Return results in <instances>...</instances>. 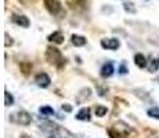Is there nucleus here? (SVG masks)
Segmentation results:
<instances>
[{"instance_id":"nucleus-16","label":"nucleus","mask_w":159,"mask_h":138,"mask_svg":"<svg viewBox=\"0 0 159 138\" xmlns=\"http://www.w3.org/2000/svg\"><path fill=\"white\" fill-rule=\"evenodd\" d=\"M130 6H131V4H130V3H126V4H125V8H126V10H127V11H134V8H131V7H130Z\"/></svg>"},{"instance_id":"nucleus-13","label":"nucleus","mask_w":159,"mask_h":138,"mask_svg":"<svg viewBox=\"0 0 159 138\" xmlns=\"http://www.w3.org/2000/svg\"><path fill=\"white\" fill-rule=\"evenodd\" d=\"M148 116H151V118H155V119H158L159 120V108H151V109H148Z\"/></svg>"},{"instance_id":"nucleus-3","label":"nucleus","mask_w":159,"mask_h":138,"mask_svg":"<svg viewBox=\"0 0 159 138\" xmlns=\"http://www.w3.org/2000/svg\"><path fill=\"white\" fill-rule=\"evenodd\" d=\"M36 84L39 86V87H48L50 86V83H51V80H50V78H48L46 73H39L38 76H36Z\"/></svg>"},{"instance_id":"nucleus-8","label":"nucleus","mask_w":159,"mask_h":138,"mask_svg":"<svg viewBox=\"0 0 159 138\" xmlns=\"http://www.w3.org/2000/svg\"><path fill=\"white\" fill-rule=\"evenodd\" d=\"M48 40L57 43V44H61V43H64V36L61 32H54L53 35L48 36Z\"/></svg>"},{"instance_id":"nucleus-7","label":"nucleus","mask_w":159,"mask_h":138,"mask_svg":"<svg viewBox=\"0 0 159 138\" xmlns=\"http://www.w3.org/2000/svg\"><path fill=\"white\" fill-rule=\"evenodd\" d=\"M134 62H136V65L139 66V68H145L147 66V58L143 54H136V57H134Z\"/></svg>"},{"instance_id":"nucleus-5","label":"nucleus","mask_w":159,"mask_h":138,"mask_svg":"<svg viewBox=\"0 0 159 138\" xmlns=\"http://www.w3.org/2000/svg\"><path fill=\"white\" fill-rule=\"evenodd\" d=\"M13 22L17 24V25L22 26V28H28L29 26V20L24 15H14L13 17Z\"/></svg>"},{"instance_id":"nucleus-9","label":"nucleus","mask_w":159,"mask_h":138,"mask_svg":"<svg viewBox=\"0 0 159 138\" xmlns=\"http://www.w3.org/2000/svg\"><path fill=\"white\" fill-rule=\"evenodd\" d=\"M72 44L73 46H78V47H80V46H84V44H86V38H83V36H79V35H73L72 36Z\"/></svg>"},{"instance_id":"nucleus-11","label":"nucleus","mask_w":159,"mask_h":138,"mask_svg":"<svg viewBox=\"0 0 159 138\" xmlns=\"http://www.w3.org/2000/svg\"><path fill=\"white\" fill-rule=\"evenodd\" d=\"M159 68V58L158 57H155V58H152V61H151V65H149V70L151 72H157Z\"/></svg>"},{"instance_id":"nucleus-1","label":"nucleus","mask_w":159,"mask_h":138,"mask_svg":"<svg viewBox=\"0 0 159 138\" xmlns=\"http://www.w3.org/2000/svg\"><path fill=\"white\" fill-rule=\"evenodd\" d=\"M11 120L15 122V123H20V124H25L26 126V124H29L30 122H32V118H30V115L28 112L21 110V112L11 115Z\"/></svg>"},{"instance_id":"nucleus-12","label":"nucleus","mask_w":159,"mask_h":138,"mask_svg":"<svg viewBox=\"0 0 159 138\" xmlns=\"http://www.w3.org/2000/svg\"><path fill=\"white\" fill-rule=\"evenodd\" d=\"M4 104L7 106H10V105H13L14 104V98H13V96H11L8 91H6L4 93Z\"/></svg>"},{"instance_id":"nucleus-6","label":"nucleus","mask_w":159,"mask_h":138,"mask_svg":"<svg viewBox=\"0 0 159 138\" xmlns=\"http://www.w3.org/2000/svg\"><path fill=\"white\" fill-rule=\"evenodd\" d=\"M76 119L78 120H90V110H89L87 108H83L80 109L78 112V115H76Z\"/></svg>"},{"instance_id":"nucleus-10","label":"nucleus","mask_w":159,"mask_h":138,"mask_svg":"<svg viewBox=\"0 0 159 138\" xmlns=\"http://www.w3.org/2000/svg\"><path fill=\"white\" fill-rule=\"evenodd\" d=\"M39 112H40L42 115H44V116L54 115V109L51 108V106H42V108L39 109Z\"/></svg>"},{"instance_id":"nucleus-15","label":"nucleus","mask_w":159,"mask_h":138,"mask_svg":"<svg viewBox=\"0 0 159 138\" xmlns=\"http://www.w3.org/2000/svg\"><path fill=\"white\" fill-rule=\"evenodd\" d=\"M119 73H120V75H126L127 73V68H126L125 64H122V65L119 66Z\"/></svg>"},{"instance_id":"nucleus-4","label":"nucleus","mask_w":159,"mask_h":138,"mask_svg":"<svg viewBox=\"0 0 159 138\" xmlns=\"http://www.w3.org/2000/svg\"><path fill=\"white\" fill-rule=\"evenodd\" d=\"M112 73H114V64L112 62L104 64L102 68H101V76L102 78H109V76H112Z\"/></svg>"},{"instance_id":"nucleus-2","label":"nucleus","mask_w":159,"mask_h":138,"mask_svg":"<svg viewBox=\"0 0 159 138\" xmlns=\"http://www.w3.org/2000/svg\"><path fill=\"white\" fill-rule=\"evenodd\" d=\"M101 46L104 48H107V50H116V48H119V46H120V42L118 40V39L112 38V39H102L101 40Z\"/></svg>"},{"instance_id":"nucleus-17","label":"nucleus","mask_w":159,"mask_h":138,"mask_svg":"<svg viewBox=\"0 0 159 138\" xmlns=\"http://www.w3.org/2000/svg\"><path fill=\"white\" fill-rule=\"evenodd\" d=\"M48 138H62V137H56V136H51V137H48Z\"/></svg>"},{"instance_id":"nucleus-14","label":"nucleus","mask_w":159,"mask_h":138,"mask_svg":"<svg viewBox=\"0 0 159 138\" xmlns=\"http://www.w3.org/2000/svg\"><path fill=\"white\" fill-rule=\"evenodd\" d=\"M107 112H108V109H107L105 106H97L96 108V115L97 116H105Z\"/></svg>"}]
</instances>
